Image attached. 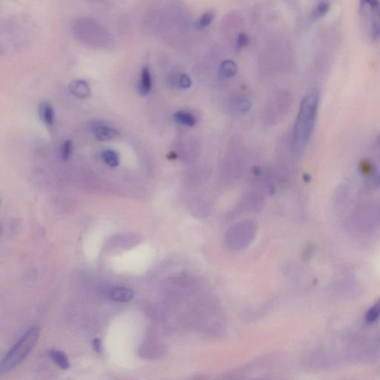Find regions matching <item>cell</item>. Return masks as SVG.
I'll use <instances>...</instances> for the list:
<instances>
[{
  "label": "cell",
  "instance_id": "7c38bea8",
  "mask_svg": "<svg viewBox=\"0 0 380 380\" xmlns=\"http://www.w3.org/2000/svg\"><path fill=\"white\" fill-rule=\"evenodd\" d=\"M49 355L50 358L53 360L54 362L61 369L66 370L70 366L67 356L62 351L54 350H50L49 352Z\"/></svg>",
  "mask_w": 380,
  "mask_h": 380
},
{
  "label": "cell",
  "instance_id": "5b68a950",
  "mask_svg": "<svg viewBox=\"0 0 380 380\" xmlns=\"http://www.w3.org/2000/svg\"><path fill=\"white\" fill-rule=\"evenodd\" d=\"M93 135L99 141H106L114 139L119 135L118 130L106 124H95L91 127Z\"/></svg>",
  "mask_w": 380,
  "mask_h": 380
},
{
  "label": "cell",
  "instance_id": "7402d4cb",
  "mask_svg": "<svg viewBox=\"0 0 380 380\" xmlns=\"http://www.w3.org/2000/svg\"><path fill=\"white\" fill-rule=\"evenodd\" d=\"M93 349L97 353H100L101 351V342L100 339L95 338L92 342Z\"/></svg>",
  "mask_w": 380,
  "mask_h": 380
},
{
  "label": "cell",
  "instance_id": "5bb4252c",
  "mask_svg": "<svg viewBox=\"0 0 380 380\" xmlns=\"http://www.w3.org/2000/svg\"><path fill=\"white\" fill-rule=\"evenodd\" d=\"M380 316V299L368 309L365 314V322L367 324H373L377 322Z\"/></svg>",
  "mask_w": 380,
  "mask_h": 380
},
{
  "label": "cell",
  "instance_id": "9a60e30c",
  "mask_svg": "<svg viewBox=\"0 0 380 380\" xmlns=\"http://www.w3.org/2000/svg\"><path fill=\"white\" fill-rule=\"evenodd\" d=\"M215 17H216V14L214 11H209L202 15L201 18H200L199 21H198L197 28L199 29H203V28H207V26L210 25L214 20Z\"/></svg>",
  "mask_w": 380,
  "mask_h": 380
},
{
  "label": "cell",
  "instance_id": "ba28073f",
  "mask_svg": "<svg viewBox=\"0 0 380 380\" xmlns=\"http://www.w3.org/2000/svg\"><path fill=\"white\" fill-rule=\"evenodd\" d=\"M152 88V80L151 72L147 67H144L141 71L138 90L142 96H146L150 93Z\"/></svg>",
  "mask_w": 380,
  "mask_h": 380
},
{
  "label": "cell",
  "instance_id": "30bf717a",
  "mask_svg": "<svg viewBox=\"0 0 380 380\" xmlns=\"http://www.w3.org/2000/svg\"><path fill=\"white\" fill-rule=\"evenodd\" d=\"M173 119L177 124L186 127H193L196 124L194 115L184 110L175 111L173 114Z\"/></svg>",
  "mask_w": 380,
  "mask_h": 380
},
{
  "label": "cell",
  "instance_id": "cb8c5ba5",
  "mask_svg": "<svg viewBox=\"0 0 380 380\" xmlns=\"http://www.w3.org/2000/svg\"><path fill=\"white\" fill-rule=\"evenodd\" d=\"M377 141H378L379 145H380V136H379V138L378 140H377Z\"/></svg>",
  "mask_w": 380,
  "mask_h": 380
},
{
  "label": "cell",
  "instance_id": "4fadbf2b",
  "mask_svg": "<svg viewBox=\"0 0 380 380\" xmlns=\"http://www.w3.org/2000/svg\"><path fill=\"white\" fill-rule=\"evenodd\" d=\"M102 159L110 167H117L120 163V157L118 152L112 149H106L101 154Z\"/></svg>",
  "mask_w": 380,
  "mask_h": 380
},
{
  "label": "cell",
  "instance_id": "ffe728a7",
  "mask_svg": "<svg viewBox=\"0 0 380 380\" xmlns=\"http://www.w3.org/2000/svg\"><path fill=\"white\" fill-rule=\"evenodd\" d=\"M368 188L376 189L380 188V171L374 174L368 181Z\"/></svg>",
  "mask_w": 380,
  "mask_h": 380
},
{
  "label": "cell",
  "instance_id": "8992f818",
  "mask_svg": "<svg viewBox=\"0 0 380 380\" xmlns=\"http://www.w3.org/2000/svg\"><path fill=\"white\" fill-rule=\"evenodd\" d=\"M133 290L124 287H114L108 291V297L114 302L127 303L134 298Z\"/></svg>",
  "mask_w": 380,
  "mask_h": 380
},
{
  "label": "cell",
  "instance_id": "d6986e66",
  "mask_svg": "<svg viewBox=\"0 0 380 380\" xmlns=\"http://www.w3.org/2000/svg\"><path fill=\"white\" fill-rule=\"evenodd\" d=\"M177 84L178 86L181 88V89L186 90V89H189L191 86L192 80L191 79L189 78V76L186 75V74H181L179 78H178Z\"/></svg>",
  "mask_w": 380,
  "mask_h": 380
},
{
  "label": "cell",
  "instance_id": "6da1fadb",
  "mask_svg": "<svg viewBox=\"0 0 380 380\" xmlns=\"http://www.w3.org/2000/svg\"><path fill=\"white\" fill-rule=\"evenodd\" d=\"M319 101V93L312 90L301 102L293 132V143L297 149H302L311 137L317 118Z\"/></svg>",
  "mask_w": 380,
  "mask_h": 380
},
{
  "label": "cell",
  "instance_id": "7a4b0ae2",
  "mask_svg": "<svg viewBox=\"0 0 380 380\" xmlns=\"http://www.w3.org/2000/svg\"><path fill=\"white\" fill-rule=\"evenodd\" d=\"M39 334L40 329L37 326L28 329L2 359L0 364V374L9 372L20 364L36 345Z\"/></svg>",
  "mask_w": 380,
  "mask_h": 380
},
{
  "label": "cell",
  "instance_id": "52a82bcc",
  "mask_svg": "<svg viewBox=\"0 0 380 380\" xmlns=\"http://www.w3.org/2000/svg\"><path fill=\"white\" fill-rule=\"evenodd\" d=\"M69 91L74 97L79 99H87L91 94V88L87 82L83 80H75L69 84Z\"/></svg>",
  "mask_w": 380,
  "mask_h": 380
},
{
  "label": "cell",
  "instance_id": "44dd1931",
  "mask_svg": "<svg viewBox=\"0 0 380 380\" xmlns=\"http://www.w3.org/2000/svg\"><path fill=\"white\" fill-rule=\"evenodd\" d=\"M248 42H249V38L246 34L241 33L238 35V39H237V48L238 49L247 46Z\"/></svg>",
  "mask_w": 380,
  "mask_h": 380
},
{
  "label": "cell",
  "instance_id": "277c9868",
  "mask_svg": "<svg viewBox=\"0 0 380 380\" xmlns=\"http://www.w3.org/2000/svg\"><path fill=\"white\" fill-rule=\"evenodd\" d=\"M362 12L368 14L371 22V35L373 39L380 38V2L379 0H361Z\"/></svg>",
  "mask_w": 380,
  "mask_h": 380
},
{
  "label": "cell",
  "instance_id": "ac0fdd59",
  "mask_svg": "<svg viewBox=\"0 0 380 380\" xmlns=\"http://www.w3.org/2000/svg\"><path fill=\"white\" fill-rule=\"evenodd\" d=\"M72 150V143L70 141H66L62 144L61 156L64 161H67L70 157Z\"/></svg>",
  "mask_w": 380,
  "mask_h": 380
},
{
  "label": "cell",
  "instance_id": "e0dca14e",
  "mask_svg": "<svg viewBox=\"0 0 380 380\" xmlns=\"http://www.w3.org/2000/svg\"><path fill=\"white\" fill-rule=\"evenodd\" d=\"M235 108L237 111L241 113H246L249 111L252 108V103L251 100L245 97H241L235 102Z\"/></svg>",
  "mask_w": 380,
  "mask_h": 380
},
{
  "label": "cell",
  "instance_id": "603a6c76",
  "mask_svg": "<svg viewBox=\"0 0 380 380\" xmlns=\"http://www.w3.org/2000/svg\"><path fill=\"white\" fill-rule=\"evenodd\" d=\"M253 172L255 175H259L260 174H261V169H260L258 166H255V167L254 168Z\"/></svg>",
  "mask_w": 380,
  "mask_h": 380
},
{
  "label": "cell",
  "instance_id": "3957f363",
  "mask_svg": "<svg viewBox=\"0 0 380 380\" xmlns=\"http://www.w3.org/2000/svg\"><path fill=\"white\" fill-rule=\"evenodd\" d=\"M258 227L252 221H244L232 226L224 238V245L229 251H239L249 247L256 237Z\"/></svg>",
  "mask_w": 380,
  "mask_h": 380
},
{
  "label": "cell",
  "instance_id": "8fae6325",
  "mask_svg": "<svg viewBox=\"0 0 380 380\" xmlns=\"http://www.w3.org/2000/svg\"><path fill=\"white\" fill-rule=\"evenodd\" d=\"M238 71L236 63L233 60H225L221 63L219 69V75L221 78H231L235 76Z\"/></svg>",
  "mask_w": 380,
  "mask_h": 380
},
{
  "label": "cell",
  "instance_id": "2e32d148",
  "mask_svg": "<svg viewBox=\"0 0 380 380\" xmlns=\"http://www.w3.org/2000/svg\"><path fill=\"white\" fill-rule=\"evenodd\" d=\"M329 4L326 2H320L319 5H316V8L313 10L311 14V18L313 20H318L321 19L327 14L329 11Z\"/></svg>",
  "mask_w": 380,
  "mask_h": 380
},
{
  "label": "cell",
  "instance_id": "9c48e42d",
  "mask_svg": "<svg viewBox=\"0 0 380 380\" xmlns=\"http://www.w3.org/2000/svg\"><path fill=\"white\" fill-rule=\"evenodd\" d=\"M39 118L42 122L45 123L47 126H52L54 121V111L53 107L49 104V102L43 101L39 104Z\"/></svg>",
  "mask_w": 380,
  "mask_h": 380
}]
</instances>
